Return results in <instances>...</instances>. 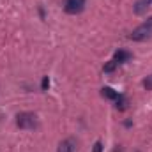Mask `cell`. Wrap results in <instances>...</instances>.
Instances as JSON below:
<instances>
[{
	"label": "cell",
	"mask_w": 152,
	"mask_h": 152,
	"mask_svg": "<svg viewBox=\"0 0 152 152\" xmlns=\"http://www.w3.org/2000/svg\"><path fill=\"white\" fill-rule=\"evenodd\" d=\"M16 126L20 129H34L37 127V117L32 112H21L16 115Z\"/></svg>",
	"instance_id": "6da1fadb"
},
{
	"label": "cell",
	"mask_w": 152,
	"mask_h": 152,
	"mask_svg": "<svg viewBox=\"0 0 152 152\" xmlns=\"http://www.w3.org/2000/svg\"><path fill=\"white\" fill-rule=\"evenodd\" d=\"M129 37L133 39V41H147V39L152 37V27L151 25H147V23H143V25H140V27H136L133 32H131V36Z\"/></svg>",
	"instance_id": "7a4b0ae2"
},
{
	"label": "cell",
	"mask_w": 152,
	"mask_h": 152,
	"mask_svg": "<svg viewBox=\"0 0 152 152\" xmlns=\"http://www.w3.org/2000/svg\"><path fill=\"white\" fill-rule=\"evenodd\" d=\"M85 7V0H64V11L67 14H78Z\"/></svg>",
	"instance_id": "3957f363"
},
{
	"label": "cell",
	"mask_w": 152,
	"mask_h": 152,
	"mask_svg": "<svg viewBox=\"0 0 152 152\" xmlns=\"http://www.w3.org/2000/svg\"><path fill=\"white\" fill-rule=\"evenodd\" d=\"M57 152H76V140L75 138H67V140L60 142Z\"/></svg>",
	"instance_id": "277c9868"
},
{
	"label": "cell",
	"mask_w": 152,
	"mask_h": 152,
	"mask_svg": "<svg viewBox=\"0 0 152 152\" xmlns=\"http://www.w3.org/2000/svg\"><path fill=\"white\" fill-rule=\"evenodd\" d=\"M149 7H151L149 0H136L133 5V11H134V14H145Z\"/></svg>",
	"instance_id": "5b68a950"
},
{
	"label": "cell",
	"mask_w": 152,
	"mask_h": 152,
	"mask_svg": "<svg viewBox=\"0 0 152 152\" xmlns=\"http://www.w3.org/2000/svg\"><path fill=\"white\" fill-rule=\"evenodd\" d=\"M131 53L129 51H124V50H118V51H115L113 55V62L115 64H124V62H127V60H131Z\"/></svg>",
	"instance_id": "8992f818"
},
{
	"label": "cell",
	"mask_w": 152,
	"mask_h": 152,
	"mask_svg": "<svg viewBox=\"0 0 152 152\" xmlns=\"http://www.w3.org/2000/svg\"><path fill=\"white\" fill-rule=\"evenodd\" d=\"M101 94H103V96H104L106 99H117V97L120 96L118 92H115V90L112 88V87H104V88L101 90Z\"/></svg>",
	"instance_id": "52a82bcc"
},
{
	"label": "cell",
	"mask_w": 152,
	"mask_h": 152,
	"mask_svg": "<svg viewBox=\"0 0 152 152\" xmlns=\"http://www.w3.org/2000/svg\"><path fill=\"white\" fill-rule=\"evenodd\" d=\"M115 101H117V110H126L127 108V99L124 96H118Z\"/></svg>",
	"instance_id": "ba28073f"
},
{
	"label": "cell",
	"mask_w": 152,
	"mask_h": 152,
	"mask_svg": "<svg viewBox=\"0 0 152 152\" xmlns=\"http://www.w3.org/2000/svg\"><path fill=\"white\" fill-rule=\"evenodd\" d=\"M142 85H143L147 90H152V75H151V76H147V78L142 81Z\"/></svg>",
	"instance_id": "9c48e42d"
},
{
	"label": "cell",
	"mask_w": 152,
	"mask_h": 152,
	"mask_svg": "<svg viewBox=\"0 0 152 152\" xmlns=\"http://www.w3.org/2000/svg\"><path fill=\"white\" fill-rule=\"evenodd\" d=\"M115 67H117V64L112 60V62H108V64H106L103 69H104V73H112V71H115Z\"/></svg>",
	"instance_id": "30bf717a"
},
{
	"label": "cell",
	"mask_w": 152,
	"mask_h": 152,
	"mask_svg": "<svg viewBox=\"0 0 152 152\" xmlns=\"http://www.w3.org/2000/svg\"><path fill=\"white\" fill-rule=\"evenodd\" d=\"M48 87H50V78H48V76H44V78H42V81H41V88H42V90H48Z\"/></svg>",
	"instance_id": "8fae6325"
},
{
	"label": "cell",
	"mask_w": 152,
	"mask_h": 152,
	"mask_svg": "<svg viewBox=\"0 0 152 152\" xmlns=\"http://www.w3.org/2000/svg\"><path fill=\"white\" fill-rule=\"evenodd\" d=\"M94 152H103V143L101 142H96L94 143Z\"/></svg>",
	"instance_id": "7c38bea8"
},
{
	"label": "cell",
	"mask_w": 152,
	"mask_h": 152,
	"mask_svg": "<svg viewBox=\"0 0 152 152\" xmlns=\"http://www.w3.org/2000/svg\"><path fill=\"white\" fill-rule=\"evenodd\" d=\"M145 23H147V25H151V27H152V18H149V20H147Z\"/></svg>",
	"instance_id": "4fadbf2b"
},
{
	"label": "cell",
	"mask_w": 152,
	"mask_h": 152,
	"mask_svg": "<svg viewBox=\"0 0 152 152\" xmlns=\"http://www.w3.org/2000/svg\"><path fill=\"white\" fill-rule=\"evenodd\" d=\"M149 4H151V5H152V0H149Z\"/></svg>",
	"instance_id": "5bb4252c"
}]
</instances>
